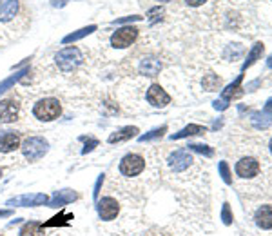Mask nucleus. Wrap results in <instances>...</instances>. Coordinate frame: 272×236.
Returning a JSON list of instances; mask_svg holds the SVG:
<instances>
[{"mask_svg": "<svg viewBox=\"0 0 272 236\" xmlns=\"http://www.w3.org/2000/svg\"><path fill=\"white\" fill-rule=\"evenodd\" d=\"M62 113L60 102L56 98H42L33 106V115L42 122H53L56 120Z\"/></svg>", "mask_w": 272, "mask_h": 236, "instance_id": "nucleus-1", "label": "nucleus"}, {"mask_svg": "<svg viewBox=\"0 0 272 236\" xmlns=\"http://www.w3.org/2000/svg\"><path fill=\"white\" fill-rule=\"evenodd\" d=\"M47 151H49V142L45 140V138H42V136H29L22 144V153H24L27 162L40 160Z\"/></svg>", "mask_w": 272, "mask_h": 236, "instance_id": "nucleus-2", "label": "nucleus"}, {"mask_svg": "<svg viewBox=\"0 0 272 236\" xmlns=\"http://www.w3.org/2000/svg\"><path fill=\"white\" fill-rule=\"evenodd\" d=\"M82 60H84V58H82V53L78 47H66V49L58 51L55 56L56 65H58L60 71H64V73L76 69V67L82 64Z\"/></svg>", "mask_w": 272, "mask_h": 236, "instance_id": "nucleus-3", "label": "nucleus"}, {"mask_svg": "<svg viewBox=\"0 0 272 236\" xmlns=\"http://www.w3.org/2000/svg\"><path fill=\"white\" fill-rule=\"evenodd\" d=\"M143 169H145V160H143L140 155H136V153L126 155L120 160V166H118V171L124 176H127V178L138 176Z\"/></svg>", "mask_w": 272, "mask_h": 236, "instance_id": "nucleus-4", "label": "nucleus"}, {"mask_svg": "<svg viewBox=\"0 0 272 236\" xmlns=\"http://www.w3.org/2000/svg\"><path fill=\"white\" fill-rule=\"evenodd\" d=\"M136 38H138V29L133 27V25H126V27H122V29L113 33L111 45L118 47V49H124V47H129Z\"/></svg>", "mask_w": 272, "mask_h": 236, "instance_id": "nucleus-5", "label": "nucleus"}, {"mask_svg": "<svg viewBox=\"0 0 272 236\" xmlns=\"http://www.w3.org/2000/svg\"><path fill=\"white\" fill-rule=\"evenodd\" d=\"M96 211H98L100 220L111 222L115 220L116 216H118V213H120V206H118V202H116L113 196H104V198L98 202Z\"/></svg>", "mask_w": 272, "mask_h": 236, "instance_id": "nucleus-6", "label": "nucleus"}, {"mask_svg": "<svg viewBox=\"0 0 272 236\" xmlns=\"http://www.w3.org/2000/svg\"><path fill=\"white\" fill-rule=\"evenodd\" d=\"M20 104L16 98H5L0 100V124H11L18 118Z\"/></svg>", "mask_w": 272, "mask_h": 236, "instance_id": "nucleus-7", "label": "nucleus"}, {"mask_svg": "<svg viewBox=\"0 0 272 236\" xmlns=\"http://www.w3.org/2000/svg\"><path fill=\"white\" fill-rule=\"evenodd\" d=\"M192 162H194V160H192V156L189 155V151L178 149V151H174L171 156H169L167 164H169V167H171L174 173H181V171H185V169H189Z\"/></svg>", "mask_w": 272, "mask_h": 236, "instance_id": "nucleus-8", "label": "nucleus"}, {"mask_svg": "<svg viewBox=\"0 0 272 236\" xmlns=\"http://www.w3.org/2000/svg\"><path fill=\"white\" fill-rule=\"evenodd\" d=\"M49 202L47 195L44 193H36V195H22L18 198H13V200L7 202V206H15V207H36V206H45Z\"/></svg>", "mask_w": 272, "mask_h": 236, "instance_id": "nucleus-9", "label": "nucleus"}, {"mask_svg": "<svg viewBox=\"0 0 272 236\" xmlns=\"http://www.w3.org/2000/svg\"><path fill=\"white\" fill-rule=\"evenodd\" d=\"M20 147V135L16 131H0V153H11Z\"/></svg>", "mask_w": 272, "mask_h": 236, "instance_id": "nucleus-10", "label": "nucleus"}, {"mask_svg": "<svg viewBox=\"0 0 272 236\" xmlns=\"http://www.w3.org/2000/svg\"><path fill=\"white\" fill-rule=\"evenodd\" d=\"M147 102L154 107H165L171 102V96L167 95L165 89H161L158 84H152L147 91Z\"/></svg>", "mask_w": 272, "mask_h": 236, "instance_id": "nucleus-11", "label": "nucleus"}, {"mask_svg": "<svg viewBox=\"0 0 272 236\" xmlns=\"http://www.w3.org/2000/svg\"><path fill=\"white\" fill-rule=\"evenodd\" d=\"M236 173L242 178H252V176H256L260 173V164H258L256 158H251V156L242 158L236 164Z\"/></svg>", "mask_w": 272, "mask_h": 236, "instance_id": "nucleus-12", "label": "nucleus"}, {"mask_svg": "<svg viewBox=\"0 0 272 236\" xmlns=\"http://www.w3.org/2000/svg\"><path fill=\"white\" fill-rule=\"evenodd\" d=\"M242 80H243V75H240L236 80L232 82V84H229V86L222 91V98H220V100H222L225 106H229V102H231L232 98H236V96H240L243 93V91H240L242 89Z\"/></svg>", "mask_w": 272, "mask_h": 236, "instance_id": "nucleus-13", "label": "nucleus"}, {"mask_svg": "<svg viewBox=\"0 0 272 236\" xmlns=\"http://www.w3.org/2000/svg\"><path fill=\"white\" fill-rule=\"evenodd\" d=\"M76 198H78V195H76L75 191H71V189H64V191H56L55 195H53V198H51L47 204H49L51 207H64L66 204L76 200Z\"/></svg>", "mask_w": 272, "mask_h": 236, "instance_id": "nucleus-14", "label": "nucleus"}, {"mask_svg": "<svg viewBox=\"0 0 272 236\" xmlns=\"http://www.w3.org/2000/svg\"><path fill=\"white\" fill-rule=\"evenodd\" d=\"M18 11V0H0V22H9Z\"/></svg>", "mask_w": 272, "mask_h": 236, "instance_id": "nucleus-15", "label": "nucleus"}, {"mask_svg": "<svg viewBox=\"0 0 272 236\" xmlns=\"http://www.w3.org/2000/svg\"><path fill=\"white\" fill-rule=\"evenodd\" d=\"M256 224L262 229H272V206H262L258 209Z\"/></svg>", "mask_w": 272, "mask_h": 236, "instance_id": "nucleus-16", "label": "nucleus"}, {"mask_svg": "<svg viewBox=\"0 0 272 236\" xmlns=\"http://www.w3.org/2000/svg\"><path fill=\"white\" fill-rule=\"evenodd\" d=\"M161 69V62L156 58H143L140 64V73L145 76H156Z\"/></svg>", "mask_w": 272, "mask_h": 236, "instance_id": "nucleus-17", "label": "nucleus"}, {"mask_svg": "<svg viewBox=\"0 0 272 236\" xmlns=\"http://www.w3.org/2000/svg\"><path fill=\"white\" fill-rule=\"evenodd\" d=\"M138 133V127H122L120 131H115L109 138H107V142L109 144H118V142H126V140H129V138H133V136Z\"/></svg>", "mask_w": 272, "mask_h": 236, "instance_id": "nucleus-18", "label": "nucleus"}, {"mask_svg": "<svg viewBox=\"0 0 272 236\" xmlns=\"http://www.w3.org/2000/svg\"><path fill=\"white\" fill-rule=\"evenodd\" d=\"M205 127L203 126H198V124H189L187 127H183L181 131L171 135V140H180V138H187V136H192V135H203L205 133Z\"/></svg>", "mask_w": 272, "mask_h": 236, "instance_id": "nucleus-19", "label": "nucleus"}, {"mask_svg": "<svg viewBox=\"0 0 272 236\" xmlns=\"http://www.w3.org/2000/svg\"><path fill=\"white\" fill-rule=\"evenodd\" d=\"M251 122L256 129H267V127L272 126V115L267 113V111H263V113H252Z\"/></svg>", "mask_w": 272, "mask_h": 236, "instance_id": "nucleus-20", "label": "nucleus"}, {"mask_svg": "<svg viewBox=\"0 0 272 236\" xmlns=\"http://www.w3.org/2000/svg\"><path fill=\"white\" fill-rule=\"evenodd\" d=\"M44 224L40 222H27L20 229L18 236H44Z\"/></svg>", "mask_w": 272, "mask_h": 236, "instance_id": "nucleus-21", "label": "nucleus"}, {"mask_svg": "<svg viewBox=\"0 0 272 236\" xmlns=\"http://www.w3.org/2000/svg\"><path fill=\"white\" fill-rule=\"evenodd\" d=\"M263 49H265V45H263L262 42H256V44L252 45V49L249 51V55H247V60L243 62V65H242V71H245L247 67H251V65L263 55Z\"/></svg>", "mask_w": 272, "mask_h": 236, "instance_id": "nucleus-22", "label": "nucleus"}, {"mask_svg": "<svg viewBox=\"0 0 272 236\" xmlns=\"http://www.w3.org/2000/svg\"><path fill=\"white\" fill-rule=\"evenodd\" d=\"M93 31H96V25H87V27H82V29L71 33V35H66L62 38V42H64V44H71V42H76V40H80V38H84V36L91 35Z\"/></svg>", "mask_w": 272, "mask_h": 236, "instance_id": "nucleus-23", "label": "nucleus"}, {"mask_svg": "<svg viewBox=\"0 0 272 236\" xmlns=\"http://www.w3.org/2000/svg\"><path fill=\"white\" fill-rule=\"evenodd\" d=\"M24 75H27V69L16 71L15 75H11L9 78H5L4 82H0V95H2V93H5L7 89H11V87L15 86L18 80H22V76H24Z\"/></svg>", "mask_w": 272, "mask_h": 236, "instance_id": "nucleus-24", "label": "nucleus"}, {"mask_svg": "<svg viewBox=\"0 0 272 236\" xmlns=\"http://www.w3.org/2000/svg\"><path fill=\"white\" fill-rule=\"evenodd\" d=\"M203 89H207V91H218L220 87H222V78L220 76H216V75H205L203 76Z\"/></svg>", "mask_w": 272, "mask_h": 236, "instance_id": "nucleus-25", "label": "nucleus"}, {"mask_svg": "<svg viewBox=\"0 0 272 236\" xmlns=\"http://www.w3.org/2000/svg\"><path fill=\"white\" fill-rule=\"evenodd\" d=\"M69 220H73V215H58L55 218H51L49 222H45L44 227H55V226H67Z\"/></svg>", "mask_w": 272, "mask_h": 236, "instance_id": "nucleus-26", "label": "nucleus"}, {"mask_svg": "<svg viewBox=\"0 0 272 236\" xmlns=\"http://www.w3.org/2000/svg\"><path fill=\"white\" fill-rule=\"evenodd\" d=\"M165 131H167V127L161 126V127H158V129H152V131H149V133H145V135L138 136V140H140V142H149V140H154V138H161Z\"/></svg>", "mask_w": 272, "mask_h": 236, "instance_id": "nucleus-27", "label": "nucleus"}, {"mask_svg": "<svg viewBox=\"0 0 272 236\" xmlns=\"http://www.w3.org/2000/svg\"><path fill=\"white\" fill-rule=\"evenodd\" d=\"M189 149L194 151V153H200V155H203V156H212V155H214V151H212L209 146H203V144H191Z\"/></svg>", "mask_w": 272, "mask_h": 236, "instance_id": "nucleus-28", "label": "nucleus"}, {"mask_svg": "<svg viewBox=\"0 0 272 236\" xmlns=\"http://www.w3.org/2000/svg\"><path fill=\"white\" fill-rule=\"evenodd\" d=\"M161 15H163V9H161V7H152V9H149V13H147L149 24H156L158 20H161Z\"/></svg>", "mask_w": 272, "mask_h": 236, "instance_id": "nucleus-29", "label": "nucleus"}, {"mask_svg": "<svg viewBox=\"0 0 272 236\" xmlns=\"http://www.w3.org/2000/svg\"><path fill=\"white\" fill-rule=\"evenodd\" d=\"M220 173H222V178L225 184H232V178H231V171H229V166H227V162H220Z\"/></svg>", "mask_w": 272, "mask_h": 236, "instance_id": "nucleus-30", "label": "nucleus"}, {"mask_svg": "<svg viewBox=\"0 0 272 236\" xmlns=\"http://www.w3.org/2000/svg\"><path fill=\"white\" fill-rule=\"evenodd\" d=\"M222 220H223V224H225V226H231V224H232V213H231V207H229V204H223Z\"/></svg>", "mask_w": 272, "mask_h": 236, "instance_id": "nucleus-31", "label": "nucleus"}, {"mask_svg": "<svg viewBox=\"0 0 272 236\" xmlns=\"http://www.w3.org/2000/svg\"><path fill=\"white\" fill-rule=\"evenodd\" d=\"M82 140H86V147L82 149V153L86 155V153H89V151H93L96 146H98V140H95V138H86V136H82Z\"/></svg>", "mask_w": 272, "mask_h": 236, "instance_id": "nucleus-32", "label": "nucleus"}, {"mask_svg": "<svg viewBox=\"0 0 272 236\" xmlns=\"http://www.w3.org/2000/svg\"><path fill=\"white\" fill-rule=\"evenodd\" d=\"M136 20H141V16H138V15L126 16V18H118V20H115L113 24H127V22H136Z\"/></svg>", "mask_w": 272, "mask_h": 236, "instance_id": "nucleus-33", "label": "nucleus"}, {"mask_svg": "<svg viewBox=\"0 0 272 236\" xmlns=\"http://www.w3.org/2000/svg\"><path fill=\"white\" fill-rule=\"evenodd\" d=\"M102 182H104V175H100V178L96 180V186H95V191H93V196H95V200L98 198V195H100V187H102Z\"/></svg>", "mask_w": 272, "mask_h": 236, "instance_id": "nucleus-34", "label": "nucleus"}, {"mask_svg": "<svg viewBox=\"0 0 272 236\" xmlns=\"http://www.w3.org/2000/svg\"><path fill=\"white\" fill-rule=\"evenodd\" d=\"M49 2H51L53 7H64L67 2H71V0H49Z\"/></svg>", "mask_w": 272, "mask_h": 236, "instance_id": "nucleus-35", "label": "nucleus"}, {"mask_svg": "<svg viewBox=\"0 0 272 236\" xmlns=\"http://www.w3.org/2000/svg\"><path fill=\"white\" fill-rule=\"evenodd\" d=\"M187 4L189 5H192V7H198V5H202V4H205L207 0H185Z\"/></svg>", "mask_w": 272, "mask_h": 236, "instance_id": "nucleus-36", "label": "nucleus"}, {"mask_svg": "<svg viewBox=\"0 0 272 236\" xmlns=\"http://www.w3.org/2000/svg\"><path fill=\"white\" fill-rule=\"evenodd\" d=\"M265 111H267V113H271V115H272V98H269L267 104H265Z\"/></svg>", "mask_w": 272, "mask_h": 236, "instance_id": "nucleus-37", "label": "nucleus"}, {"mask_svg": "<svg viewBox=\"0 0 272 236\" xmlns=\"http://www.w3.org/2000/svg\"><path fill=\"white\" fill-rule=\"evenodd\" d=\"M11 211H0V216H9Z\"/></svg>", "mask_w": 272, "mask_h": 236, "instance_id": "nucleus-38", "label": "nucleus"}, {"mask_svg": "<svg viewBox=\"0 0 272 236\" xmlns=\"http://www.w3.org/2000/svg\"><path fill=\"white\" fill-rule=\"evenodd\" d=\"M267 65H269V67H271V69H272V55L269 56V60H267Z\"/></svg>", "mask_w": 272, "mask_h": 236, "instance_id": "nucleus-39", "label": "nucleus"}, {"mask_svg": "<svg viewBox=\"0 0 272 236\" xmlns=\"http://www.w3.org/2000/svg\"><path fill=\"white\" fill-rule=\"evenodd\" d=\"M271 153H272V140H271Z\"/></svg>", "mask_w": 272, "mask_h": 236, "instance_id": "nucleus-40", "label": "nucleus"}, {"mask_svg": "<svg viewBox=\"0 0 272 236\" xmlns=\"http://www.w3.org/2000/svg\"><path fill=\"white\" fill-rule=\"evenodd\" d=\"M160 2H169V0H160Z\"/></svg>", "mask_w": 272, "mask_h": 236, "instance_id": "nucleus-41", "label": "nucleus"}, {"mask_svg": "<svg viewBox=\"0 0 272 236\" xmlns=\"http://www.w3.org/2000/svg\"><path fill=\"white\" fill-rule=\"evenodd\" d=\"M0 176H2V169H0Z\"/></svg>", "mask_w": 272, "mask_h": 236, "instance_id": "nucleus-42", "label": "nucleus"}, {"mask_svg": "<svg viewBox=\"0 0 272 236\" xmlns=\"http://www.w3.org/2000/svg\"><path fill=\"white\" fill-rule=\"evenodd\" d=\"M0 236H2V235H0Z\"/></svg>", "mask_w": 272, "mask_h": 236, "instance_id": "nucleus-43", "label": "nucleus"}]
</instances>
